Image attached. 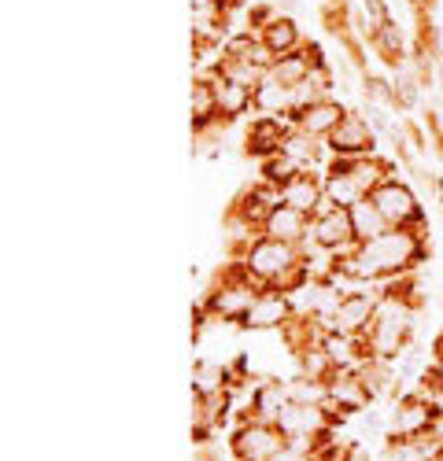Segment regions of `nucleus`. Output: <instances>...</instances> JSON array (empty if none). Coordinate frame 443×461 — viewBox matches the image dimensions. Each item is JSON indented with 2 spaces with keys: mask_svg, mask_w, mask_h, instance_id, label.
I'll list each match as a JSON object with an SVG mask.
<instances>
[{
  "mask_svg": "<svg viewBox=\"0 0 443 461\" xmlns=\"http://www.w3.org/2000/svg\"><path fill=\"white\" fill-rule=\"evenodd\" d=\"M421 262H429V229H384L381 237L358 244L337 262V281L388 285L414 274Z\"/></svg>",
  "mask_w": 443,
  "mask_h": 461,
  "instance_id": "f257e3e1",
  "label": "nucleus"
},
{
  "mask_svg": "<svg viewBox=\"0 0 443 461\" xmlns=\"http://www.w3.org/2000/svg\"><path fill=\"white\" fill-rule=\"evenodd\" d=\"M230 454L237 461H285L288 457V432L277 420H244L230 436Z\"/></svg>",
  "mask_w": 443,
  "mask_h": 461,
  "instance_id": "f03ea898",
  "label": "nucleus"
},
{
  "mask_svg": "<svg viewBox=\"0 0 443 461\" xmlns=\"http://www.w3.org/2000/svg\"><path fill=\"white\" fill-rule=\"evenodd\" d=\"M369 200L377 203V211L384 214V221L392 229H429V218H425L418 196L411 192V185H402L399 177H388L384 185H377L369 192Z\"/></svg>",
  "mask_w": 443,
  "mask_h": 461,
  "instance_id": "7ed1b4c3",
  "label": "nucleus"
},
{
  "mask_svg": "<svg viewBox=\"0 0 443 461\" xmlns=\"http://www.w3.org/2000/svg\"><path fill=\"white\" fill-rule=\"evenodd\" d=\"M325 148H329V156H340V159L377 156V133H374V126H369V119H362L358 111H348L344 122L329 133Z\"/></svg>",
  "mask_w": 443,
  "mask_h": 461,
  "instance_id": "20e7f679",
  "label": "nucleus"
},
{
  "mask_svg": "<svg viewBox=\"0 0 443 461\" xmlns=\"http://www.w3.org/2000/svg\"><path fill=\"white\" fill-rule=\"evenodd\" d=\"M311 244H318V248H325V251H332V255H351L355 248H358V240H355V225H351V211H344V207H321L318 214H314V225H311Z\"/></svg>",
  "mask_w": 443,
  "mask_h": 461,
  "instance_id": "39448f33",
  "label": "nucleus"
},
{
  "mask_svg": "<svg viewBox=\"0 0 443 461\" xmlns=\"http://www.w3.org/2000/svg\"><path fill=\"white\" fill-rule=\"evenodd\" d=\"M377 299H381V292H344V299L337 303V311L321 321V329L325 332H340V336H362L369 329V321H374Z\"/></svg>",
  "mask_w": 443,
  "mask_h": 461,
  "instance_id": "423d86ee",
  "label": "nucleus"
},
{
  "mask_svg": "<svg viewBox=\"0 0 443 461\" xmlns=\"http://www.w3.org/2000/svg\"><path fill=\"white\" fill-rule=\"evenodd\" d=\"M311 225H314L311 214L295 211V207H288V203H277V207L267 214L263 229H258V237H274V240H285V244H307V240H311Z\"/></svg>",
  "mask_w": 443,
  "mask_h": 461,
  "instance_id": "0eeeda50",
  "label": "nucleus"
},
{
  "mask_svg": "<svg viewBox=\"0 0 443 461\" xmlns=\"http://www.w3.org/2000/svg\"><path fill=\"white\" fill-rule=\"evenodd\" d=\"M281 203L303 211V214H318L325 207V174L318 170H300L285 188H281Z\"/></svg>",
  "mask_w": 443,
  "mask_h": 461,
  "instance_id": "6e6552de",
  "label": "nucleus"
},
{
  "mask_svg": "<svg viewBox=\"0 0 443 461\" xmlns=\"http://www.w3.org/2000/svg\"><path fill=\"white\" fill-rule=\"evenodd\" d=\"M292 133V119H277V114H258L248 126V156L270 159L285 148V137Z\"/></svg>",
  "mask_w": 443,
  "mask_h": 461,
  "instance_id": "1a4fd4ad",
  "label": "nucleus"
},
{
  "mask_svg": "<svg viewBox=\"0 0 443 461\" xmlns=\"http://www.w3.org/2000/svg\"><path fill=\"white\" fill-rule=\"evenodd\" d=\"M344 114H348V107L340 100H321V104H314V107H307L300 114H292V126L300 133H307V137L329 140V133L344 122Z\"/></svg>",
  "mask_w": 443,
  "mask_h": 461,
  "instance_id": "9d476101",
  "label": "nucleus"
},
{
  "mask_svg": "<svg viewBox=\"0 0 443 461\" xmlns=\"http://www.w3.org/2000/svg\"><path fill=\"white\" fill-rule=\"evenodd\" d=\"M292 318V303L285 292H263L258 303L248 311V318L240 321V329H251V332H267V329H281L285 321Z\"/></svg>",
  "mask_w": 443,
  "mask_h": 461,
  "instance_id": "9b49d317",
  "label": "nucleus"
},
{
  "mask_svg": "<svg viewBox=\"0 0 443 461\" xmlns=\"http://www.w3.org/2000/svg\"><path fill=\"white\" fill-rule=\"evenodd\" d=\"M288 402H292V399H288V384L277 380V376H267L263 384H255L251 406H248V413H240V425H244V420H251V417H258V420H277Z\"/></svg>",
  "mask_w": 443,
  "mask_h": 461,
  "instance_id": "f8f14e48",
  "label": "nucleus"
},
{
  "mask_svg": "<svg viewBox=\"0 0 443 461\" xmlns=\"http://www.w3.org/2000/svg\"><path fill=\"white\" fill-rule=\"evenodd\" d=\"M211 82H214V96H218V111H222V119H240V114L255 111V89L240 86V82H230V78H214L211 74Z\"/></svg>",
  "mask_w": 443,
  "mask_h": 461,
  "instance_id": "ddd939ff",
  "label": "nucleus"
},
{
  "mask_svg": "<svg viewBox=\"0 0 443 461\" xmlns=\"http://www.w3.org/2000/svg\"><path fill=\"white\" fill-rule=\"evenodd\" d=\"M255 33L263 37V45L274 52V59H277V56H288V52H295V49H303V41H300V26H295L292 15H274L263 30H255Z\"/></svg>",
  "mask_w": 443,
  "mask_h": 461,
  "instance_id": "4468645a",
  "label": "nucleus"
},
{
  "mask_svg": "<svg viewBox=\"0 0 443 461\" xmlns=\"http://www.w3.org/2000/svg\"><path fill=\"white\" fill-rule=\"evenodd\" d=\"M237 384L233 369L230 366H222L214 358H200L193 366V395H214V392H230Z\"/></svg>",
  "mask_w": 443,
  "mask_h": 461,
  "instance_id": "2eb2a0df",
  "label": "nucleus"
},
{
  "mask_svg": "<svg viewBox=\"0 0 443 461\" xmlns=\"http://www.w3.org/2000/svg\"><path fill=\"white\" fill-rule=\"evenodd\" d=\"M358 200H366V188H362L351 174H344V170H325V203H329V207L351 211Z\"/></svg>",
  "mask_w": 443,
  "mask_h": 461,
  "instance_id": "dca6fc26",
  "label": "nucleus"
},
{
  "mask_svg": "<svg viewBox=\"0 0 443 461\" xmlns=\"http://www.w3.org/2000/svg\"><path fill=\"white\" fill-rule=\"evenodd\" d=\"M255 111L258 114H277V119H292V86H281L277 78H263L255 89Z\"/></svg>",
  "mask_w": 443,
  "mask_h": 461,
  "instance_id": "f3484780",
  "label": "nucleus"
},
{
  "mask_svg": "<svg viewBox=\"0 0 443 461\" xmlns=\"http://www.w3.org/2000/svg\"><path fill=\"white\" fill-rule=\"evenodd\" d=\"M439 443L432 436H414V439H384L381 461H432Z\"/></svg>",
  "mask_w": 443,
  "mask_h": 461,
  "instance_id": "a211bd4d",
  "label": "nucleus"
},
{
  "mask_svg": "<svg viewBox=\"0 0 443 461\" xmlns=\"http://www.w3.org/2000/svg\"><path fill=\"white\" fill-rule=\"evenodd\" d=\"M351 225H355V240L358 244H366V240H374V237H381L384 229H392L388 221H384V214L377 211V203L374 200H358L355 207H351Z\"/></svg>",
  "mask_w": 443,
  "mask_h": 461,
  "instance_id": "6ab92c4d",
  "label": "nucleus"
},
{
  "mask_svg": "<svg viewBox=\"0 0 443 461\" xmlns=\"http://www.w3.org/2000/svg\"><path fill=\"white\" fill-rule=\"evenodd\" d=\"M240 5V0H193V8H226V12H233Z\"/></svg>",
  "mask_w": 443,
  "mask_h": 461,
  "instance_id": "aec40b11",
  "label": "nucleus"
},
{
  "mask_svg": "<svg viewBox=\"0 0 443 461\" xmlns=\"http://www.w3.org/2000/svg\"><path fill=\"white\" fill-rule=\"evenodd\" d=\"M429 436H432L436 443H443V410L436 413V420H432V432H429Z\"/></svg>",
  "mask_w": 443,
  "mask_h": 461,
  "instance_id": "412c9836",
  "label": "nucleus"
},
{
  "mask_svg": "<svg viewBox=\"0 0 443 461\" xmlns=\"http://www.w3.org/2000/svg\"><path fill=\"white\" fill-rule=\"evenodd\" d=\"M432 358H436V366H443V329H439V336L432 343Z\"/></svg>",
  "mask_w": 443,
  "mask_h": 461,
  "instance_id": "4be33fe9",
  "label": "nucleus"
},
{
  "mask_svg": "<svg viewBox=\"0 0 443 461\" xmlns=\"http://www.w3.org/2000/svg\"><path fill=\"white\" fill-rule=\"evenodd\" d=\"M432 461H443V443H439V450H436V457Z\"/></svg>",
  "mask_w": 443,
  "mask_h": 461,
  "instance_id": "5701e85b",
  "label": "nucleus"
}]
</instances>
